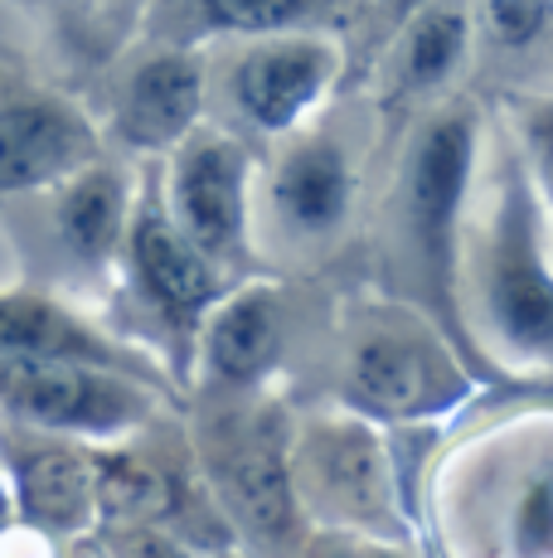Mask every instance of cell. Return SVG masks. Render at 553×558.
Segmentation results:
<instances>
[{
    "instance_id": "cell-1",
    "label": "cell",
    "mask_w": 553,
    "mask_h": 558,
    "mask_svg": "<svg viewBox=\"0 0 553 558\" xmlns=\"http://www.w3.org/2000/svg\"><path fill=\"white\" fill-rule=\"evenodd\" d=\"M476 107L446 102L432 107L408 142V156L398 166V185L389 204V257L398 277V296H413L428 320H438L442 336L476 355V340L466 336V316L456 302L462 277V209L471 195L476 170Z\"/></svg>"
},
{
    "instance_id": "cell-10",
    "label": "cell",
    "mask_w": 553,
    "mask_h": 558,
    "mask_svg": "<svg viewBox=\"0 0 553 558\" xmlns=\"http://www.w3.org/2000/svg\"><path fill=\"white\" fill-rule=\"evenodd\" d=\"M0 476L20 530L69 544L98 530V466L83 437L0 423Z\"/></svg>"
},
{
    "instance_id": "cell-7",
    "label": "cell",
    "mask_w": 553,
    "mask_h": 558,
    "mask_svg": "<svg viewBox=\"0 0 553 558\" xmlns=\"http://www.w3.org/2000/svg\"><path fill=\"white\" fill-rule=\"evenodd\" d=\"M199 466L205 486L219 500L233 530L253 534L258 544H282L296 530V476L292 442L268 408L253 413H223L199 437Z\"/></svg>"
},
{
    "instance_id": "cell-17",
    "label": "cell",
    "mask_w": 553,
    "mask_h": 558,
    "mask_svg": "<svg viewBox=\"0 0 553 558\" xmlns=\"http://www.w3.org/2000/svg\"><path fill=\"white\" fill-rule=\"evenodd\" d=\"M476 25L471 10L456 0H428L408 20H398V39L389 49V98L393 102H432L466 69Z\"/></svg>"
},
{
    "instance_id": "cell-12",
    "label": "cell",
    "mask_w": 553,
    "mask_h": 558,
    "mask_svg": "<svg viewBox=\"0 0 553 558\" xmlns=\"http://www.w3.org/2000/svg\"><path fill=\"white\" fill-rule=\"evenodd\" d=\"M45 199V229L54 243L59 263L78 277H108L116 272V253H122L126 223H132L136 180L122 166H112L108 151L93 156L88 166L69 170L49 190Z\"/></svg>"
},
{
    "instance_id": "cell-20",
    "label": "cell",
    "mask_w": 553,
    "mask_h": 558,
    "mask_svg": "<svg viewBox=\"0 0 553 558\" xmlns=\"http://www.w3.org/2000/svg\"><path fill=\"white\" fill-rule=\"evenodd\" d=\"M471 25L491 49L525 53L553 29V0H476Z\"/></svg>"
},
{
    "instance_id": "cell-18",
    "label": "cell",
    "mask_w": 553,
    "mask_h": 558,
    "mask_svg": "<svg viewBox=\"0 0 553 558\" xmlns=\"http://www.w3.org/2000/svg\"><path fill=\"white\" fill-rule=\"evenodd\" d=\"M156 10H170L175 20L161 29V39L189 45L205 35L253 39L282 35V29H316L335 10V0H161Z\"/></svg>"
},
{
    "instance_id": "cell-3",
    "label": "cell",
    "mask_w": 553,
    "mask_h": 558,
    "mask_svg": "<svg viewBox=\"0 0 553 558\" xmlns=\"http://www.w3.org/2000/svg\"><path fill=\"white\" fill-rule=\"evenodd\" d=\"M471 277L481 296V326L500 355L553 364V267L539 233L534 190L515 160L495 180L491 219L481 229Z\"/></svg>"
},
{
    "instance_id": "cell-2",
    "label": "cell",
    "mask_w": 553,
    "mask_h": 558,
    "mask_svg": "<svg viewBox=\"0 0 553 558\" xmlns=\"http://www.w3.org/2000/svg\"><path fill=\"white\" fill-rule=\"evenodd\" d=\"M438 320L408 306H374L349 330L340 355V399L359 417L418 423L471 399V369Z\"/></svg>"
},
{
    "instance_id": "cell-6",
    "label": "cell",
    "mask_w": 553,
    "mask_h": 558,
    "mask_svg": "<svg viewBox=\"0 0 553 558\" xmlns=\"http://www.w3.org/2000/svg\"><path fill=\"white\" fill-rule=\"evenodd\" d=\"M102 151L108 142L88 107L20 53L0 49V209L35 199Z\"/></svg>"
},
{
    "instance_id": "cell-19",
    "label": "cell",
    "mask_w": 553,
    "mask_h": 558,
    "mask_svg": "<svg viewBox=\"0 0 553 558\" xmlns=\"http://www.w3.org/2000/svg\"><path fill=\"white\" fill-rule=\"evenodd\" d=\"M500 524L509 554H553V442H539V452L509 457L500 471Z\"/></svg>"
},
{
    "instance_id": "cell-23",
    "label": "cell",
    "mask_w": 553,
    "mask_h": 558,
    "mask_svg": "<svg viewBox=\"0 0 553 558\" xmlns=\"http://www.w3.org/2000/svg\"><path fill=\"white\" fill-rule=\"evenodd\" d=\"M384 5H389V15H393V20H408L413 10L428 5V0H384Z\"/></svg>"
},
{
    "instance_id": "cell-13",
    "label": "cell",
    "mask_w": 553,
    "mask_h": 558,
    "mask_svg": "<svg viewBox=\"0 0 553 558\" xmlns=\"http://www.w3.org/2000/svg\"><path fill=\"white\" fill-rule=\"evenodd\" d=\"M0 355L88 360L165 384V374L156 369L146 350H136L126 336L98 326V320H88L73 302L54 296V287H0Z\"/></svg>"
},
{
    "instance_id": "cell-11",
    "label": "cell",
    "mask_w": 553,
    "mask_h": 558,
    "mask_svg": "<svg viewBox=\"0 0 553 558\" xmlns=\"http://www.w3.org/2000/svg\"><path fill=\"white\" fill-rule=\"evenodd\" d=\"M209 102V69L189 45L161 39L142 59L112 73L102 142L136 156H170L199 122Z\"/></svg>"
},
{
    "instance_id": "cell-22",
    "label": "cell",
    "mask_w": 553,
    "mask_h": 558,
    "mask_svg": "<svg viewBox=\"0 0 553 558\" xmlns=\"http://www.w3.org/2000/svg\"><path fill=\"white\" fill-rule=\"evenodd\" d=\"M20 5H35V10H49V15L59 20H88V15H102V10L112 5V0H20Z\"/></svg>"
},
{
    "instance_id": "cell-15",
    "label": "cell",
    "mask_w": 553,
    "mask_h": 558,
    "mask_svg": "<svg viewBox=\"0 0 553 558\" xmlns=\"http://www.w3.org/2000/svg\"><path fill=\"white\" fill-rule=\"evenodd\" d=\"M286 345V302L272 282L223 292L205 316L195 360L219 393H253L276 369Z\"/></svg>"
},
{
    "instance_id": "cell-16",
    "label": "cell",
    "mask_w": 553,
    "mask_h": 558,
    "mask_svg": "<svg viewBox=\"0 0 553 558\" xmlns=\"http://www.w3.org/2000/svg\"><path fill=\"white\" fill-rule=\"evenodd\" d=\"M292 476L296 496L321 490V500L355 520H374L389 506V457L379 437L359 423H316L302 437V461Z\"/></svg>"
},
{
    "instance_id": "cell-21",
    "label": "cell",
    "mask_w": 553,
    "mask_h": 558,
    "mask_svg": "<svg viewBox=\"0 0 553 558\" xmlns=\"http://www.w3.org/2000/svg\"><path fill=\"white\" fill-rule=\"evenodd\" d=\"M519 146H525V166L534 170V180L553 199V102H539L519 122Z\"/></svg>"
},
{
    "instance_id": "cell-8",
    "label": "cell",
    "mask_w": 553,
    "mask_h": 558,
    "mask_svg": "<svg viewBox=\"0 0 553 558\" xmlns=\"http://www.w3.org/2000/svg\"><path fill=\"white\" fill-rule=\"evenodd\" d=\"M340 78L335 39L316 29L253 35L229 59L219 88L233 122L253 136H292Z\"/></svg>"
},
{
    "instance_id": "cell-24",
    "label": "cell",
    "mask_w": 553,
    "mask_h": 558,
    "mask_svg": "<svg viewBox=\"0 0 553 558\" xmlns=\"http://www.w3.org/2000/svg\"><path fill=\"white\" fill-rule=\"evenodd\" d=\"M15 514H10V490H5V476H0V530H10Z\"/></svg>"
},
{
    "instance_id": "cell-9",
    "label": "cell",
    "mask_w": 553,
    "mask_h": 558,
    "mask_svg": "<svg viewBox=\"0 0 553 558\" xmlns=\"http://www.w3.org/2000/svg\"><path fill=\"white\" fill-rule=\"evenodd\" d=\"M165 160L170 170L161 180V199L180 233L219 267L238 263L248 248L253 214V156L243 136L199 122Z\"/></svg>"
},
{
    "instance_id": "cell-4",
    "label": "cell",
    "mask_w": 553,
    "mask_h": 558,
    "mask_svg": "<svg viewBox=\"0 0 553 558\" xmlns=\"http://www.w3.org/2000/svg\"><path fill=\"white\" fill-rule=\"evenodd\" d=\"M165 384L88 360L0 355V423L69 433L83 442H112L156 423Z\"/></svg>"
},
{
    "instance_id": "cell-14",
    "label": "cell",
    "mask_w": 553,
    "mask_h": 558,
    "mask_svg": "<svg viewBox=\"0 0 553 558\" xmlns=\"http://www.w3.org/2000/svg\"><path fill=\"white\" fill-rule=\"evenodd\" d=\"M355 209V166L331 132H292L268 175L272 229L292 243H325Z\"/></svg>"
},
{
    "instance_id": "cell-5",
    "label": "cell",
    "mask_w": 553,
    "mask_h": 558,
    "mask_svg": "<svg viewBox=\"0 0 553 558\" xmlns=\"http://www.w3.org/2000/svg\"><path fill=\"white\" fill-rule=\"evenodd\" d=\"M116 272H122L132 302L165 330L175 345V374L185 379V364L195 360V340L205 316L214 311L223 287V267L209 253L180 233L161 199V180H142L132 204V223H126L122 253H116Z\"/></svg>"
}]
</instances>
